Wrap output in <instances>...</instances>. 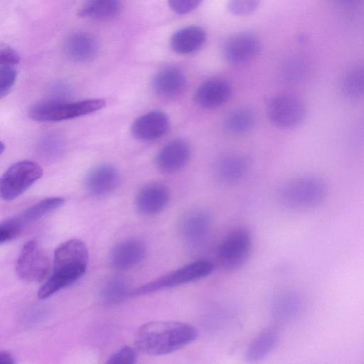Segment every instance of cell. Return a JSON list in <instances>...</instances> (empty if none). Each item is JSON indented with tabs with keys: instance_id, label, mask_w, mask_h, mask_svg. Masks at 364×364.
<instances>
[{
	"instance_id": "6da1fadb",
	"label": "cell",
	"mask_w": 364,
	"mask_h": 364,
	"mask_svg": "<svg viewBox=\"0 0 364 364\" xmlns=\"http://www.w3.org/2000/svg\"><path fill=\"white\" fill-rule=\"evenodd\" d=\"M198 332L192 325L177 321H153L139 328L135 344L140 352L152 356L176 352L194 341Z\"/></svg>"
},
{
	"instance_id": "7a4b0ae2",
	"label": "cell",
	"mask_w": 364,
	"mask_h": 364,
	"mask_svg": "<svg viewBox=\"0 0 364 364\" xmlns=\"http://www.w3.org/2000/svg\"><path fill=\"white\" fill-rule=\"evenodd\" d=\"M88 259V250L82 240L71 239L60 245L54 252L53 271L39 289L38 298L46 299L79 279Z\"/></svg>"
},
{
	"instance_id": "3957f363",
	"label": "cell",
	"mask_w": 364,
	"mask_h": 364,
	"mask_svg": "<svg viewBox=\"0 0 364 364\" xmlns=\"http://www.w3.org/2000/svg\"><path fill=\"white\" fill-rule=\"evenodd\" d=\"M328 193L326 182L317 176H305L286 182L279 191L283 205L293 210H308L319 205Z\"/></svg>"
},
{
	"instance_id": "277c9868",
	"label": "cell",
	"mask_w": 364,
	"mask_h": 364,
	"mask_svg": "<svg viewBox=\"0 0 364 364\" xmlns=\"http://www.w3.org/2000/svg\"><path fill=\"white\" fill-rule=\"evenodd\" d=\"M106 105L102 99H88L76 102L52 100L31 107L29 117L38 122H60L98 111Z\"/></svg>"
},
{
	"instance_id": "5b68a950",
	"label": "cell",
	"mask_w": 364,
	"mask_h": 364,
	"mask_svg": "<svg viewBox=\"0 0 364 364\" xmlns=\"http://www.w3.org/2000/svg\"><path fill=\"white\" fill-rule=\"evenodd\" d=\"M213 269L214 264L210 260L196 259L145 284L132 294L144 295L191 283L206 277Z\"/></svg>"
},
{
	"instance_id": "8992f818",
	"label": "cell",
	"mask_w": 364,
	"mask_h": 364,
	"mask_svg": "<svg viewBox=\"0 0 364 364\" xmlns=\"http://www.w3.org/2000/svg\"><path fill=\"white\" fill-rule=\"evenodd\" d=\"M43 173L41 166L31 161L12 164L1 178V198L6 201L16 198L40 179Z\"/></svg>"
},
{
	"instance_id": "52a82bcc",
	"label": "cell",
	"mask_w": 364,
	"mask_h": 364,
	"mask_svg": "<svg viewBox=\"0 0 364 364\" xmlns=\"http://www.w3.org/2000/svg\"><path fill=\"white\" fill-rule=\"evenodd\" d=\"M252 250V236L244 227L233 229L220 242L217 248V259L226 270H234L242 266L248 259Z\"/></svg>"
},
{
	"instance_id": "ba28073f",
	"label": "cell",
	"mask_w": 364,
	"mask_h": 364,
	"mask_svg": "<svg viewBox=\"0 0 364 364\" xmlns=\"http://www.w3.org/2000/svg\"><path fill=\"white\" fill-rule=\"evenodd\" d=\"M50 259L36 240H31L22 247L16 262L18 277L27 282H41L49 277Z\"/></svg>"
},
{
	"instance_id": "9c48e42d",
	"label": "cell",
	"mask_w": 364,
	"mask_h": 364,
	"mask_svg": "<svg viewBox=\"0 0 364 364\" xmlns=\"http://www.w3.org/2000/svg\"><path fill=\"white\" fill-rule=\"evenodd\" d=\"M267 112L274 125L289 129L297 126L304 120L306 107L299 97L291 94H282L269 101Z\"/></svg>"
},
{
	"instance_id": "30bf717a",
	"label": "cell",
	"mask_w": 364,
	"mask_h": 364,
	"mask_svg": "<svg viewBox=\"0 0 364 364\" xmlns=\"http://www.w3.org/2000/svg\"><path fill=\"white\" fill-rule=\"evenodd\" d=\"M261 48V42L255 35L250 32H240L225 40L222 52L228 62L239 64L253 59Z\"/></svg>"
},
{
	"instance_id": "8fae6325",
	"label": "cell",
	"mask_w": 364,
	"mask_h": 364,
	"mask_svg": "<svg viewBox=\"0 0 364 364\" xmlns=\"http://www.w3.org/2000/svg\"><path fill=\"white\" fill-rule=\"evenodd\" d=\"M211 225L210 214L203 209L196 208L188 210L181 216L178 230L186 242L198 244L207 237Z\"/></svg>"
},
{
	"instance_id": "7c38bea8",
	"label": "cell",
	"mask_w": 364,
	"mask_h": 364,
	"mask_svg": "<svg viewBox=\"0 0 364 364\" xmlns=\"http://www.w3.org/2000/svg\"><path fill=\"white\" fill-rule=\"evenodd\" d=\"M169 128V119L161 110L148 112L132 123V134L138 140L149 141L164 136Z\"/></svg>"
},
{
	"instance_id": "4fadbf2b",
	"label": "cell",
	"mask_w": 364,
	"mask_h": 364,
	"mask_svg": "<svg viewBox=\"0 0 364 364\" xmlns=\"http://www.w3.org/2000/svg\"><path fill=\"white\" fill-rule=\"evenodd\" d=\"M119 183V175L116 168L110 164H100L87 173L84 185L92 196H102L114 191Z\"/></svg>"
},
{
	"instance_id": "5bb4252c",
	"label": "cell",
	"mask_w": 364,
	"mask_h": 364,
	"mask_svg": "<svg viewBox=\"0 0 364 364\" xmlns=\"http://www.w3.org/2000/svg\"><path fill=\"white\" fill-rule=\"evenodd\" d=\"M169 199V192L165 186L152 183L139 191L135 198V205L140 213L153 215L163 211L166 208Z\"/></svg>"
},
{
	"instance_id": "9a60e30c",
	"label": "cell",
	"mask_w": 364,
	"mask_h": 364,
	"mask_svg": "<svg viewBox=\"0 0 364 364\" xmlns=\"http://www.w3.org/2000/svg\"><path fill=\"white\" fill-rule=\"evenodd\" d=\"M191 154L189 144L182 139H176L166 144L157 153L156 163L164 172L172 173L183 168Z\"/></svg>"
},
{
	"instance_id": "2e32d148",
	"label": "cell",
	"mask_w": 364,
	"mask_h": 364,
	"mask_svg": "<svg viewBox=\"0 0 364 364\" xmlns=\"http://www.w3.org/2000/svg\"><path fill=\"white\" fill-rule=\"evenodd\" d=\"M146 246L136 238H129L119 242L110 255L112 266L117 270H125L139 263L145 257Z\"/></svg>"
},
{
	"instance_id": "e0dca14e",
	"label": "cell",
	"mask_w": 364,
	"mask_h": 364,
	"mask_svg": "<svg viewBox=\"0 0 364 364\" xmlns=\"http://www.w3.org/2000/svg\"><path fill=\"white\" fill-rule=\"evenodd\" d=\"M305 306L304 297L294 290H282L275 293L270 301V311L279 321H290L298 317Z\"/></svg>"
},
{
	"instance_id": "ac0fdd59",
	"label": "cell",
	"mask_w": 364,
	"mask_h": 364,
	"mask_svg": "<svg viewBox=\"0 0 364 364\" xmlns=\"http://www.w3.org/2000/svg\"><path fill=\"white\" fill-rule=\"evenodd\" d=\"M183 71L175 66H167L157 71L151 85L156 94L164 98H173L181 94L186 85Z\"/></svg>"
},
{
	"instance_id": "d6986e66",
	"label": "cell",
	"mask_w": 364,
	"mask_h": 364,
	"mask_svg": "<svg viewBox=\"0 0 364 364\" xmlns=\"http://www.w3.org/2000/svg\"><path fill=\"white\" fill-rule=\"evenodd\" d=\"M231 87L223 80H209L202 83L195 93V101L205 109H214L222 106L230 97Z\"/></svg>"
},
{
	"instance_id": "ffe728a7",
	"label": "cell",
	"mask_w": 364,
	"mask_h": 364,
	"mask_svg": "<svg viewBox=\"0 0 364 364\" xmlns=\"http://www.w3.org/2000/svg\"><path fill=\"white\" fill-rule=\"evenodd\" d=\"M280 331L277 326H269L256 336L248 346L245 358L250 363L260 361L268 356L280 341Z\"/></svg>"
},
{
	"instance_id": "44dd1931",
	"label": "cell",
	"mask_w": 364,
	"mask_h": 364,
	"mask_svg": "<svg viewBox=\"0 0 364 364\" xmlns=\"http://www.w3.org/2000/svg\"><path fill=\"white\" fill-rule=\"evenodd\" d=\"M206 34L203 28L189 26L176 31L170 38V47L176 53L186 55L198 50L205 43Z\"/></svg>"
},
{
	"instance_id": "7402d4cb",
	"label": "cell",
	"mask_w": 364,
	"mask_h": 364,
	"mask_svg": "<svg viewBox=\"0 0 364 364\" xmlns=\"http://www.w3.org/2000/svg\"><path fill=\"white\" fill-rule=\"evenodd\" d=\"M97 50V44L95 38L85 32H77L70 35L63 44L65 55L70 60L77 62L92 59Z\"/></svg>"
},
{
	"instance_id": "603a6c76",
	"label": "cell",
	"mask_w": 364,
	"mask_h": 364,
	"mask_svg": "<svg viewBox=\"0 0 364 364\" xmlns=\"http://www.w3.org/2000/svg\"><path fill=\"white\" fill-rule=\"evenodd\" d=\"M248 161L242 155L229 154L220 158L214 165L216 177L225 183H235L247 172Z\"/></svg>"
},
{
	"instance_id": "cb8c5ba5",
	"label": "cell",
	"mask_w": 364,
	"mask_h": 364,
	"mask_svg": "<svg viewBox=\"0 0 364 364\" xmlns=\"http://www.w3.org/2000/svg\"><path fill=\"white\" fill-rule=\"evenodd\" d=\"M120 9V0H85L79 15L94 20H107L115 17Z\"/></svg>"
},
{
	"instance_id": "d4e9b609",
	"label": "cell",
	"mask_w": 364,
	"mask_h": 364,
	"mask_svg": "<svg viewBox=\"0 0 364 364\" xmlns=\"http://www.w3.org/2000/svg\"><path fill=\"white\" fill-rule=\"evenodd\" d=\"M63 203L64 199L62 198H47L33 204L15 217L23 228L58 208Z\"/></svg>"
},
{
	"instance_id": "484cf974",
	"label": "cell",
	"mask_w": 364,
	"mask_h": 364,
	"mask_svg": "<svg viewBox=\"0 0 364 364\" xmlns=\"http://www.w3.org/2000/svg\"><path fill=\"white\" fill-rule=\"evenodd\" d=\"M255 115L249 108H237L228 114L224 121L225 129L230 134H241L252 129Z\"/></svg>"
},
{
	"instance_id": "4316f807",
	"label": "cell",
	"mask_w": 364,
	"mask_h": 364,
	"mask_svg": "<svg viewBox=\"0 0 364 364\" xmlns=\"http://www.w3.org/2000/svg\"><path fill=\"white\" fill-rule=\"evenodd\" d=\"M342 92L350 98L364 97V67L348 72L341 82Z\"/></svg>"
},
{
	"instance_id": "83f0119b",
	"label": "cell",
	"mask_w": 364,
	"mask_h": 364,
	"mask_svg": "<svg viewBox=\"0 0 364 364\" xmlns=\"http://www.w3.org/2000/svg\"><path fill=\"white\" fill-rule=\"evenodd\" d=\"M129 294L127 284L122 279H114L102 288L100 299L105 304H114L123 301Z\"/></svg>"
},
{
	"instance_id": "f1b7e54d",
	"label": "cell",
	"mask_w": 364,
	"mask_h": 364,
	"mask_svg": "<svg viewBox=\"0 0 364 364\" xmlns=\"http://www.w3.org/2000/svg\"><path fill=\"white\" fill-rule=\"evenodd\" d=\"M63 149L62 139L56 135L45 137L40 143L38 151L46 158H53L58 156Z\"/></svg>"
},
{
	"instance_id": "f546056e",
	"label": "cell",
	"mask_w": 364,
	"mask_h": 364,
	"mask_svg": "<svg viewBox=\"0 0 364 364\" xmlns=\"http://www.w3.org/2000/svg\"><path fill=\"white\" fill-rule=\"evenodd\" d=\"M261 0H228V8L235 16H244L254 13Z\"/></svg>"
},
{
	"instance_id": "4dcf8cb0",
	"label": "cell",
	"mask_w": 364,
	"mask_h": 364,
	"mask_svg": "<svg viewBox=\"0 0 364 364\" xmlns=\"http://www.w3.org/2000/svg\"><path fill=\"white\" fill-rule=\"evenodd\" d=\"M17 77L14 65L0 64V97L6 95L14 86Z\"/></svg>"
},
{
	"instance_id": "1f68e13d",
	"label": "cell",
	"mask_w": 364,
	"mask_h": 364,
	"mask_svg": "<svg viewBox=\"0 0 364 364\" xmlns=\"http://www.w3.org/2000/svg\"><path fill=\"white\" fill-rule=\"evenodd\" d=\"M23 227L15 217L6 219L0 224V243L7 242L22 231Z\"/></svg>"
},
{
	"instance_id": "d6a6232c",
	"label": "cell",
	"mask_w": 364,
	"mask_h": 364,
	"mask_svg": "<svg viewBox=\"0 0 364 364\" xmlns=\"http://www.w3.org/2000/svg\"><path fill=\"white\" fill-rule=\"evenodd\" d=\"M137 358L136 350L130 346H124L113 353L107 360V363L111 364H132L135 363Z\"/></svg>"
},
{
	"instance_id": "836d02e7",
	"label": "cell",
	"mask_w": 364,
	"mask_h": 364,
	"mask_svg": "<svg viewBox=\"0 0 364 364\" xmlns=\"http://www.w3.org/2000/svg\"><path fill=\"white\" fill-rule=\"evenodd\" d=\"M203 0H168L169 7L178 14H188L197 8Z\"/></svg>"
},
{
	"instance_id": "e575fe53",
	"label": "cell",
	"mask_w": 364,
	"mask_h": 364,
	"mask_svg": "<svg viewBox=\"0 0 364 364\" xmlns=\"http://www.w3.org/2000/svg\"><path fill=\"white\" fill-rule=\"evenodd\" d=\"M20 61L17 51L10 46H4L0 51V64L15 65Z\"/></svg>"
},
{
	"instance_id": "d590c367",
	"label": "cell",
	"mask_w": 364,
	"mask_h": 364,
	"mask_svg": "<svg viewBox=\"0 0 364 364\" xmlns=\"http://www.w3.org/2000/svg\"><path fill=\"white\" fill-rule=\"evenodd\" d=\"M50 92L55 97H62L68 95L69 87L64 84H55L51 87Z\"/></svg>"
},
{
	"instance_id": "8d00e7d4",
	"label": "cell",
	"mask_w": 364,
	"mask_h": 364,
	"mask_svg": "<svg viewBox=\"0 0 364 364\" xmlns=\"http://www.w3.org/2000/svg\"><path fill=\"white\" fill-rule=\"evenodd\" d=\"M0 363L1 364H13L15 363L14 357L11 353L6 350L0 352Z\"/></svg>"
}]
</instances>
